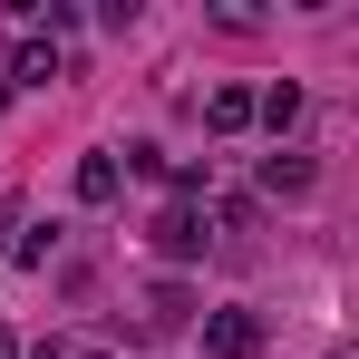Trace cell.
<instances>
[{"instance_id": "obj_1", "label": "cell", "mask_w": 359, "mask_h": 359, "mask_svg": "<svg viewBox=\"0 0 359 359\" xmlns=\"http://www.w3.org/2000/svg\"><path fill=\"white\" fill-rule=\"evenodd\" d=\"M194 330H204V359H262L272 350L262 311H194Z\"/></svg>"}, {"instance_id": "obj_2", "label": "cell", "mask_w": 359, "mask_h": 359, "mask_svg": "<svg viewBox=\"0 0 359 359\" xmlns=\"http://www.w3.org/2000/svg\"><path fill=\"white\" fill-rule=\"evenodd\" d=\"M146 243H156L165 262H204V243H214V224H204V204H165V214L146 224Z\"/></svg>"}, {"instance_id": "obj_3", "label": "cell", "mask_w": 359, "mask_h": 359, "mask_svg": "<svg viewBox=\"0 0 359 359\" xmlns=\"http://www.w3.org/2000/svg\"><path fill=\"white\" fill-rule=\"evenodd\" d=\"M311 184H320V165H311L301 146H272V156H262V194H272V204H301Z\"/></svg>"}, {"instance_id": "obj_4", "label": "cell", "mask_w": 359, "mask_h": 359, "mask_svg": "<svg viewBox=\"0 0 359 359\" xmlns=\"http://www.w3.org/2000/svg\"><path fill=\"white\" fill-rule=\"evenodd\" d=\"M0 78H10V88H49V78H59V49H49V39H20V49L0 59Z\"/></svg>"}, {"instance_id": "obj_5", "label": "cell", "mask_w": 359, "mask_h": 359, "mask_svg": "<svg viewBox=\"0 0 359 359\" xmlns=\"http://www.w3.org/2000/svg\"><path fill=\"white\" fill-rule=\"evenodd\" d=\"M117 184H126L117 146H97V156H78V204H117Z\"/></svg>"}, {"instance_id": "obj_6", "label": "cell", "mask_w": 359, "mask_h": 359, "mask_svg": "<svg viewBox=\"0 0 359 359\" xmlns=\"http://www.w3.org/2000/svg\"><path fill=\"white\" fill-rule=\"evenodd\" d=\"M252 117L272 126V136H292V126H301V78H272V88H252Z\"/></svg>"}, {"instance_id": "obj_7", "label": "cell", "mask_w": 359, "mask_h": 359, "mask_svg": "<svg viewBox=\"0 0 359 359\" xmlns=\"http://www.w3.org/2000/svg\"><path fill=\"white\" fill-rule=\"evenodd\" d=\"M184 320H194V292H184V282H156V292H146V330L165 340V330H184Z\"/></svg>"}, {"instance_id": "obj_8", "label": "cell", "mask_w": 359, "mask_h": 359, "mask_svg": "<svg viewBox=\"0 0 359 359\" xmlns=\"http://www.w3.org/2000/svg\"><path fill=\"white\" fill-rule=\"evenodd\" d=\"M204 126H214V136H243V126H252V88H214V97H204Z\"/></svg>"}, {"instance_id": "obj_9", "label": "cell", "mask_w": 359, "mask_h": 359, "mask_svg": "<svg viewBox=\"0 0 359 359\" xmlns=\"http://www.w3.org/2000/svg\"><path fill=\"white\" fill-rule=\"evenodd\" d=\"M20 359H78V340H39V350H20Z\"/></svg>"}, {"instance_id": "obj_10", "label": "cell", "mask_w": 359, "mask_h": 359, "mask_svg": "<svg viewBox=\"0 0 359 359\" xmlns=\"http://www.w3.org/2000/svg\"><path fill=\"white\" fill-rule=\"evenodd\" d=\"M0 359H20V330H10V320H0Z\"/></svg>"}, {"instance_id": "obj_11", "label": "cell", "mask_w": 359, "mask_h": 359, "mask_svg": "<svg viewBox=\"0 0 359 359\" xmlns=\"http://www.w3.org/2000/svg\"><path fill=\"white\" fill-rule=\"evenodd\" d=\"M10 224H20V204H0V233H10Z\"/></svg>"}, {"instance_id": "obj_12", "label": "cell", "mask_w": 359, "mask_h": 359, "mask_svg": "<svg viewBox=\"0 0 359 359\" xmlns=\"http://www.w3.org/2000/svg\"><path fill=\"white\" fill-rule=\"evenodd\" d=\"M320 359H350V350H320Z\"/></svg>"}, {"instance_id": "obj_13", "label": "cell", "mask_w": 359, "mask_h": 359, "mask_svg": "<svg viewBox=\"0 0 359 359\" xmlns=\"http://www.w3.org/2000/svg\"><path fill=\"white\" fill-rule=\"evenodd\" d=\"M78 359H97V350H78Z\"/></svg>"}]
</instances>
